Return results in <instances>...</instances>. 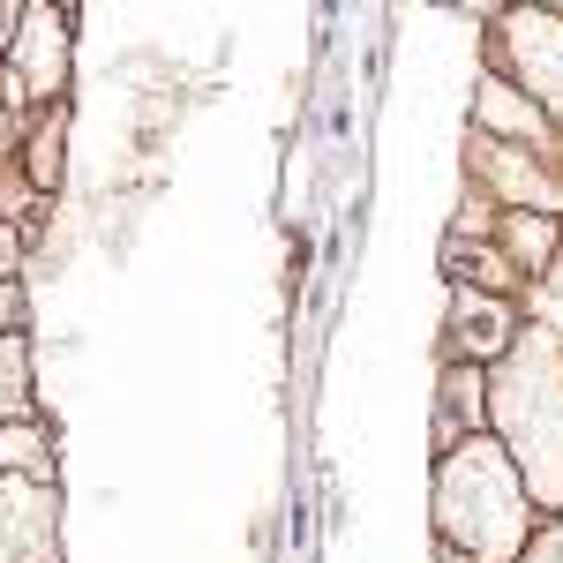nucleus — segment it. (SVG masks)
Listing matches in <instances>:
<instances>
[{"label": "nucleus", "mask_w": 563, "mask_h": 563, "mask_svg": "<svg viewBox=\"0 0 563 563\" xmlns=\"http://www.w3.org/2000/svg\"><path fill=\"white\" fill-rule=\"evenodd\" d=\"M488 435L511 451L526 496L563 511V339L549 323L511 331L488 376Z\"/></svg>", "instance_id": "1"}, {"label": "nucleus", "mask_w": 563, "mask_h": 563, "mask_svg": "<svg viewBox=\"0 0 563 563\" xmlns=\"http://www.w3.org/2000/svg\"><path fill=\"white\" fill-rule=\"evenodd\" d=\"M533 496H526L511 451L488 429H474L459 451H443L435 466V526L443 541H459L474 563H511L533 541Z\"/></svg>", "instance_id": "2"}, {"label": "nucleus", "mask_w": 563, "mask_h": 563, "mask_svg": "<svg viewBox=\"0 0 563 563\" xmlns=\"http://www.w3.org/2000/svg\"><path fill=\"white\" fill-rule=\"evenodd\" d=\"M496 45L519 68V84L541 98V113L563 129V15L556 8H519V15H504Z\"/></svg>", "instance_id": "3"}, {"label": "nucleus", "mask_w": 563, "mask_h": 563, "mask_svg": "<svg viewBox=\"0 0 563 563\" xmlns=\"http://www.w3.org/2000/svg\"><path fill=\"white\" fill-rule=\"evenodd\" d=\"M511 331H519V316L504 308V294H481V286L451 294V346L466 353V361H496V353L511 346Z\"/></svg>", "instance_id": "4"}, {"label": "nucleus", "mask_w": 563, "mask_h": 563, "mask_svg": "<svg viewBox=\"0 0 563 563\" xmlns=\"http://www.w3.org/2000/svg\"><path fill=\"white\" fill-rule=\"evenodd\" d=\"M15 60H23V76L45 90H60V76H68V31H60V15L53 8H23V31H15Z\"/></svg>", "instance_id": "5"}, {"label": "nucleus", "mask_w": 563, "mask_h": 563, "mask_svg": "<svg viewBox=\"0 0 563 563\" xmlns=\"http://www.w3.org/2000/svg\"><path fill=\"white\" fill-rule=\"evenodd\" d=\"M474 129H481V135H526V143H556V135H549V113H541V106H526V98L504 84V76H488V84H481Z\"/></svg>", "instance_id": "6"}, {"label": "nucleus", "mask_w": 563, "mask_h": 563, "mask_svg": "<svg viewBox=\"0 0 563 563\" xmlns=\"http://www.w3.org/2000/svg\"><path fill=\"white\" fill-rule=\"evenodd\" d=\"M556 241H563V225L549 211H519V203L504 211V256H511V271H519V278H533L541 263L556 256Z\"/></svg>", "instance_id": "7"}, {"label": "nucleus", "mask_w": 563, "mask_h": 563, "mask_svg": "<svg viewBox=\"0 0 563 563\" xmlns=\"http://www.w3.org/2000/svg\"><path fill=\"white\" fill-rule=\"evenodd\" d=\"M443 271L451 278H466V286H481V294H511L519 286V271H511V256L504 249H481V241H443Z\"/></svg>", "instance_id": "8"}, {"label": "nucleus", "mask_w": 563, "mask_h": 563, "mask_svg": "<svg viewBox=\"0 0 563 563\" xmlns=\"http://www.w3.org/2000/svg\"><path fill=\"white\" fill-rule=\"evenodd\" d=\"M466 421V429H481L488 421V376H481L474 361H459V368H443V421Z\"/></svg>", "instance_id": "9"}, {"label": "nucleus", "mask_w": 563, "mask_h": 563, "mask_svg": "<svg viewBox=\"0 0 563 563\" xmlns=\"http://www.w3.org/2000/svg\"><path fill=\"white\" fill-rule=\"evenodd\" d=\"M533 308H541L549 331H563V241H556V256L533 271Z\"/></svg>", "instance_id": "10"}, {"label": "nucleus", "mask_w": 563, "mask_h": 563, "mask_svg": "<svg viewBox=\"0 0 563 563\" xmlns=\"http://www.w3.org/2000/svg\"><path fill=\"white\" fill-rule=\"evenodd\" d=\"M23 406V339H0V421Z\"/></svg>", "instance_id": "11"}, {"label": "nucleus", "mask_w": 563, "mask_h": 563, "mask_svg": "<svg viewBox=\"0 0 563 563\" xmlns=\"http://www.w3.org/2000/svg\"><path fill=\"white\" fill-rule=\"evenodd\" d=\"M15 466H45V435L38 429H8L0 435V474H15Z\"/></svg>", "instance_id": "12"}, {"label": "nucleus", "mask_w": 563, "mask_h": 563, "mask_svg": "<svg viewBox=\"0 0 563 563\" xmlns=\"http://www.w3.org/2000/svg\"><path fill=\"white\" fill-rule=\"evenodd\" d=\"M31 180H38V188H53V180H60V113H53L45 143H31Z\"/></svg>", "instance_id": "13"}, {"label": "nucleus", "mask_w": 563, "mask_h": 563, "mask_svg": "<svg viewBox=\"0 0 563 563\" xmlns=\"http://www.w3.org/2000/svg\"><path fill=\"white\" fill-rule=\"evenodd\" d=\"M511 563H563V519L549 526L541 541H526V549H519V556H511Z\"/></svg>", "instance_id": "14"}, {"label": "nucleus", "mask_w": 563, "mask_h": 563, "mask_svg": "<svg viewBox=\"0 0 563 563\" xmlns=\"http://www.w3.org/2000/svg\"><path fill=\"white\" fill-rule=\"evenodd\" d=\"M435 563H474V556H466L459 541H443V549H435Z\"/></svg>", "instance_id": "15"}, {"label": "nucleus", "mask_w": 563, "mask_h": 563, "mask_svg": "<svg viewBox=\"0 0 563 563\" xmlns=\"http://www.w3.org/2000/svg\"><path fill=\"white\" fill-rule=\"evenodd\" d=\"M533 8H556V15H563V0H533Z\"/></svg>", "instance_id": "16"}, {"label": "nucleus", "mask_w": 563, "mask_h": 563, "mask_svg": "<svg viewBox=\"0 0 563 563\" xmlns=\"http://www.w3.org/2000/svg\"><path fill=\"white\" fill-rule=\"evenodd\" d=\"M0 135H8V113H0Z\"/></svg>", "instance_id": "17"}]
</instances>
